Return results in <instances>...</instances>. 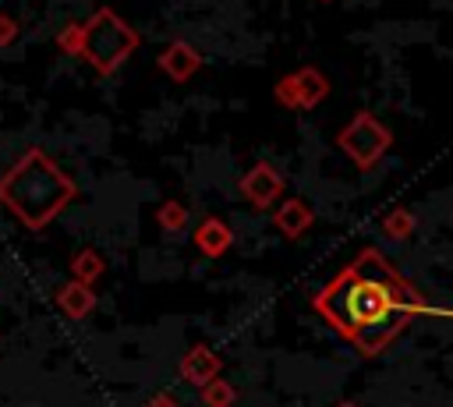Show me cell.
I'll list each match as a JSON object with an SVG mask.
<instances>
[{
    "label": "cell",
    "mask_w": 453,
    "mask_h": 407,
    "mask_svg": "<svg viewBox=\"0 0 453 407\" xmlns=\"http://www.w3.org/2000/svg\"><path fill=\"white\" fill-rule=\"evenodd\" d=\"M0 198L28 223L42 227L53 212H60L74 198V184L64 177V170L42 152L28 149L0 180Z\"/></svg>",
    "instance_id": "6da1fadb"
},
{
    "label": "cell",
    "mask_w": 453,
    "mask_h": 407,
    "mask_svg": "<svg viewBox=\"0 0 453 407\" xmlns=\"http://www.w3.org/2000/svg\"><path fill=\"white\" fill-rule=\"evenodd\" d=\"M396 304L400 301L393 290H386L379 280L357 276V273H347L343 280H336L322 297V308L329 311V319L336 326H343L347 333L382 329L396 315Z\"/></svg>",
    "instance_id": "7a4b0ae2"
},
{
    "label": "cell",
    "mask_w": 453,
    "mask_h": 407,
    "mask_svg": "<svg viewBox=\"0 0 453 407\" xmlns=\"http://www.w3.org/2000/svg\"><path fill=\"white\" fill-rule=\"evenodd\" d=\"M138 46L134 28L110 7H99L88 21H81V50L78 57H85L99 74H113Z\"/></svg>",
    "instance_id": "3957f363"
},
{
    "label": "cell",
    "mask_w": 453,
    "mask_h": 407,
    "mask_svg": "<svg viewBox=\"0 0 453 407\" xmlns=\"http://www.w3.org/2000/svg\"><path fill=\"white\" fill-rule=\"evenodd\" d=\"M389 142H393V134L372 117V113H354L350 117V124L336 134V145L365 170V166H375V159L389 149Z\"/></svg>",
    "instance_id": "277c9868"
},
{
    "label": "cell",
    "mask_w": 453,
    "mask_h": 407,
    "mask_svg": "<svg viewBox=\"0 0 453 407\" xmlns=\"http://www.w3.org/2000/svg\"><path fill=\"white\" fill-rule=\"evenodd\" d=\"M326 96H329V81L322 78L319 67H301V71L287 74V78L276 85V99H280V106H287V110H311V106H319Z\"/></svg>",
    "instance_id": "5b68a950"
},
{
    "label": "cell",
    "mask_w": 453,
    "mask_h": 407,
    "mask_svg": "<svg viewBox=\"0 0 453 407\" xmlns=\"http://www.w3.org/2000/svg\"><path fill=\"white\" fill-rule=\"evenodd\" d=\"M198 67H202V57H198V50L188 46L184 39L166 42V50L159 53V71L170 74L173 81H188L191 74H198Z\"/></svg>",
    "instance_id": "8992f818"
},
{
    "label": "cell",
    "mask_w": 453,
    "mask_h": 407,
    "mask_svg": "<svg viewBox=\"0 0 453 407\" xmlns=\"http://www.w3.org/2000/svg\"><path fill=\"white\" fill-rule=\"evenodd\" d=\"M280 188H283V184H280V177H276V170H273L269 163H258V166L241 180V191H244L255 205H265Z\"/></svg>",
    "instance_id": "52a82bcc"
},
{
    "label": "cell",
    "mask_w": 453,
    "mask_h": 407,
    "mask_svg": "<svg viewBox=\"0 0 453 407\" xmlns=\"http://www.w3.org/2000/svg\"><path fill=\"white\" fill-rule=\"evenodd\" d=\"M57 46H60L64 53H78V50H81V21L67 25V28L57 35Z\"/></svg>",
    "instance_id": "ba28073f"
},
{
    "label": "cell",
    "mask_w": 453,
    "mask_h": 407,
    "mask_svg": "<svg viewBox=\"0 0 453 407\" xmlns=\"http://www.w3.org/2000/svg\"><path fill=\"white\" fill-rule=\"evenodd\" d=\"M18 35V21L11 14H0V46H11Z\"/></svg>",
    "instance_id": "9c48e42d"
}]
</instances>
